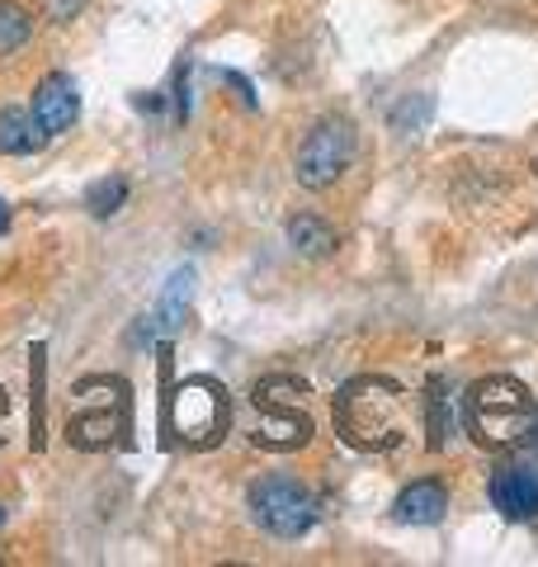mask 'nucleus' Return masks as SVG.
I'll list each match as a JSON object with an SVG mask.
<instances>
[{"label": "nucleus", "mask_w": 538, "mask_h": 567, "mask_svg": "<svg viewBox=\"0 0 538 567\" xmlns=\"http://www.w3.org/2000/svg\"><path fill=\"white\" fill-rule=\"evenodd\" d=\"M231 425V398L218 379L189 374L170 388V346H161V445L213 450Z\"/></svg>", "instance_id": "1"}, {"label": "nucleus", "mask_w": 538, "mask_h": 567, "mask_svg": "<svg viewBox=\"0 0 538 567\" xmlns=\"http://www.w3.org/2000/svg\"><path fill=\"white\" fill-rule=\"evenodd\" d=\"M406 393L397 379L387 374H359L335 393L331 402V421H335V435L345 440L350 450L359 454H383V450H397L406 440Z\"/></svg>", "instance_id": "2"}, {"label": "nucleus", "mask_w": 538, "mask_h": 567, "mask_svg": "<svg viewBox=\"0 0 538 567\" xmlns=\"http://www.w3.org/2000/svg\"><path fill=\"white\" fill-rule=\"evenodd\" d=\"M538 425V402L519 379L487 374L463 393V431L482 450H515L525 445Z\"/></svg>", "instance_id": "3"}, {"label": "nucleus", "mask_w": 538, "mask_h": 567, "mask_svg": "<svg viewBox=\"0 0 538 567\" xmlns=\"http://www.w3.org/2000/svg\"><path fill=\"white\" fill-rule=\"evenodd\" d=\"M250 402H256V412H260L256 431H250V440H256L260 450H302L317 435V421L308 406V383L302 379L269 374L256 383Z\"/></svg>", "instance_id": "4"}, {"label": "nucleus", "mask_w": 538, "mask_h": 567, "mask_svg": "<svg viewBox=\"0 0 538 567\" xmlns=\"http://www.w3.org/2000/svg\"><path fill=\"white\" fill-rule=\"evenodd\" d=\"M250 516L265 535L275 539H302L321 520V502L289 473H269L250 487Z\"/></svg>", "instance_id": "5"}, {"label": "nucleus", "mask_w": 538, "mask_h": 567, "mask_svg": "<svg viewBox=\"0 0 538 567\" xmlns=\"http://www.w3.org/2000/svg\"><path fill=\"white\" fill-rule=\"evenodd\" d=\"M350 162H354V128L345 118H321L298 142L293 171L302 189H331L350 171Z\"/></svg>", "instance_id": "6"}, {"label": "nucleus", "mask_w": 538, "mask_h": 567, "mask_svg": "<svg viewBox=\"0 0 538 567\" xmlns=\"http://www.w3.org/2000/svg\"><path fill=\"white\" fill-rule=\"evenodd\" d=\"M194 293H199V270H194V265H179V270L166 279V289H161L156 308L128 331V346H133V350H147L156 336H175L179 327L189 322Z\"/></svg>", "instance_id": "7"}, {"label": "nucleus", "mask_w": 538, "mask_h": 567, "mask_svg": "<svg viewBox=\"0 0 538 567\" xmlns=\"http://www.w3.org/2000/svg\"><path fill=\"white\" fill-rule=\"evenodd\" d=\"M492 506L506 520H534L538 516V458H510L492 473Z\"/></svg>", "instance_id": "8"}, {"label": "nucleus", "mask_w": 538, "mask_h": 567, "mask_svg": "<svg viewBox=\"0 0 538 567\" xmlns=\"http://www.w3.org/2000/svg\"><path fill=\"white\" fill-rule=\"evenodd\" d=\"M33 123L43 128V137H58L66 133L71 123L81 118V95H76V81L66 76V71H52V76L39 81V91H33Z\"/></svg>", "instance_id": "9"}, {"label": "nucleus", "mask_w": 538, "mask_h": 567, "mask_svg": "<svg viewBox=\"0 0 538 567\" xmlns=\"http://www.w3.org/2000/svg\"><path fill=\"white\" fill-rule=\"evenodd\" d=\"M66 435H71V445H76V450H95V445H104L110 435H118V445H128V435H133V421H128V388H123V393L114 398L110 412L71 416Z\"/></svg>", "instance_id": "10"}, {"label": "nucleus", "mask_w": 538, "mask_h": 567, "mask_svg": "<svg viewBox=\"0 0 538 567\" xmlns=\"http://www.w3.org/2000/svg\"><path fill=\"white\" fill-rule=\"evenodd\" d=\"M448 511V487L439 477H421V483L402 487V496L392 502V516L402 525H439Z\"/></svg>", "instance_id": "11"}, {"label": "nucleus", "mask_w": 538, "mask_h": 567, "mask_svg": "<svg viewBox=\"0 0 538 567\" xmlns=\"http://www.w3.org/2000/svg\"><path fill=\"white\" fill-rule=\"evenodd\" d=\"M43 128L33 123V114L29 110H20V104H6L0 110V152L6 156H33L43 147Z\"/></svg>", "instance_id": "12"}, {"label": "nucleus", "mask_w": 538, "mask_h": 567, "mask_svg": "<svg viewBox=\"0 0 538 567\" xmlns=\"http://www.w3.org/2000/svg\"><path fill=\"white\" fill-rule=\"evenodd\" d=\"M289 241L302 256H331L335 251V227L321 223L317 213H293L289 218Z\"/></svg>", "instance_id": "13"}, {"label": "nucleus", "mask_w": 538, "mask_h": 567, "mask_svg": "<svg viewBox=\"0 0 538 567\" xmlns=\"http://www.w3.org/2000/svg\"><path fill=\"white\" fill-rule=\"evenodd\" d=\"M123 204H128V181H123V175H104V181L85 189V208L95 213V218H114Z\"/></svg>", "instance_id": "14"}, {"label": "nucleus", "mask_w": 538, "mask_h": 567, "mask_svg": "<svg viewBox=\"0 0 538 567\" xmlns=\"http://www.w3.org/2000/svg\"><path fill=\"white\" fill-rule=\"evenodd\" d=\"M425 421H430V435H425V445L430 450H439L448 431H454V421H448V398H444V383L439 379H430V393H425Z\"/></svg>", "instance_id": "15"}, {"label": "nucleus", "mask_w": 538, "mask_h": 567, "mask_svg": "<svg viewBox=\"0 0 538 567\" xmlns=\"http://www.w3.org/2000/svg\"><path fill=\"white\" fill-rule=\"evenodd\" d=\"M29 33H33L29 14L14 6V0H0V58H6V52H14V48H24Z\"/></svg>", "instance_id": "16"}, {"label": "nucleus", "mask_w": 538, "mask_h": 567, "mask_svg": "<svg viewBox=\"0 0 538 567\" xmlns=\"http://www.w3.org/2000/svg\"><path fill=\"white\" fill-rule=\"evenodd\" d=\"M43 354H48L43 346L29 350V360H33L29 364V388H33V402H29L33 421H29V431H33V450H43V440H48V431H43Z\"/></svg>", "instance_id": "17"}, {"label": "nucleus", "mask_w": 538, "mask_h": 567, "mask_svg": "<svg viewBox=\"0 0 538 567\" xmlns=\"http://www.w3.org/2000/svg\"><path fill=\"white\" fill-rule=\"evenodd\" d=\"M85 0H48V20H71Z\"/></svg>", "instance_id": "18"}, {"label": "nucleus", "mask_w": 538, "mask_h": 567, "mask_svg": "<svg viewBox=\"0 0 538 567\" xmlns=\"http://www.w3.org/2000/svg\"><path fill=\"white\" fill-rule=\"evenodd\" d=\"M10 233V208H6V199H0V237Z\"/></svg>", "instance_id": "19"}, {"label": "nucleus", "mask_w": 538, "mask_h": 567, "mask_svg": "<svg viewBox=\"0 0 538 567\" xmlns=\"http://www.w3.org/2000/svg\"><path fill=\"white\" fill-rule=\"evenodd\" d=\"M6 416H10V393L0 388V421H6Z\"/></svg>", "instance_id": "20"}, {"label": "nucleus", "mask_w": 538, "mask_h": 567, "mask_svg": "<svg viewBox=\"0 0 538 567\" xmlns=\"http://www.w3.org/2000/svg\"><path fill=\"white\" fill-rule=\"evenodd\" d=\"M0 525H6V506H0Z\"/></svg>", "instance_id": "21"}, {"label": "nucleus", "mask_w": 538, "mask_h": 567, "mask_svg": "<svg viewBox=\"0 0 538 567\" xmlns=\"http://www.w3.org/2000/svg\"><path fill=\"white\" fill-rule=\"evenodd\" d=\"M534 435H538V425H534ZM534 445H538V440H534Z\"/></svg>", "instance_id": "22"}]
</instances>
